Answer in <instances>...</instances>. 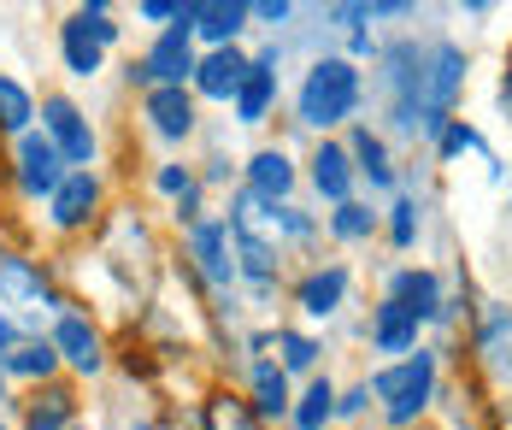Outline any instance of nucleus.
Segmentation results:
<instances>
[{
	"label": "nucleus",
	"instance_id": "f257e3e1",
	"mask_svg": "<svg viewBox=\"0 0 512 430\" xmlns=\"http://www.w3.org/2000/svg\"><path fill=\"white\" fill-rule=\"evenodd\" d=\"M295 107H301V124H312V130L342 124L359 107V71L348 59H318L307 71V83H301V101Z\"/></svg>",
	"mask_w": 512,
	"mask_h": 430
},
{
	"label": "nucleus",
	"instance_id": "f03ea898",
	"mask_svg": "<svg viewBox=\"0 0 512 430\" xmlns=\"http://www.w3.org/2000/svg\"><path fill=\"white\" fill-rule=\"evenodd\" d=\"M195 30L189 24H171V30H159V42L142 54V65H130V77L136 83H148V89H183V83H195Z\"/></svg>",
	"mask_w": 512,
	"mask_h": 430
},
{
	"label": "nucleus",
	"instance_id": "7ed1b4c3",
	"mask_svg": "<svg viewBox=\"0 0 512 430\" xmlns=\"http://www.w3.org/2000/svg\"><path fill=\"white\" fill-rule=\"evenodd\" d=\"M42 136L59 148V160L71 165V171H89V165H95V130H89V118L77 112V101L48 95V101H42Z\"/></svg>",
	"mask_w": 512,
	"mask_h": 430
},
{
	"label": "nucleus",
	"instance_id": "20e7f679",
	"mask_svg": "<svg viewBox=\"0 0 512 430\" xmlns=\"http://www.w3.org/2000/svg\"><path fill=\"white\" fill-rule=\"evenodd\" d=\"M430 377H436V360L430 354H412L407 366H389V372L371 377V395L389 401V419L395 425H407V419H418V407L430 395Z\"/></svg>",
	"mask_w": 512,
	"mask_h": 430
},
{
	"label": "nucleus",
	"instance_id": "39448f33",
	"mask_svg": "<svg viewBox=\"0 0 512 430\" xmlns=\"http://www.w3.org/2000/svg\"><path fill=\"white\" fill-rule=\"evenodd\" d=\"M460 83H465V54L460 48H436L430 65H424V83H418V124L424 130H442V118L454 107Z\"/></svg>",
	"mask_w": 512,
	"mask_h": 430
},
{
	"label": "nucleus",
	"instance_id": "423d86ee",
	"mask_svg": "<svg viewBox=\"0 0 512 430\" xmlns=\"http://www.w3.org/2000/svg\"><path fill=\"white\" fill-rule=\"evenodd\" d=\"M71 171H65V160H59V148H53L48 136H18V189L24 195H59V183H65Z\"/></svg>",
	"mask_w": 512,
	"mask_h": 430
},
{
	"label": "nucleus",
	"instance_id": "0eeeda50",
	"mask_svg": "<svg viewBox=\"0 0 512 430\" xmlns=\"http://www.w3.org/2000/svg\"><path fill=\"white\" fill-rule=\"evenodd\" d=\"M53 348H59V360L65 366H77L83 377H95L106 366V348H101V330L89 319H77V313H65V319L53 324V336H48Z\"/></svg>",
	"mask_w": 512,
	"mask_h": 430
},
{
	"label": "nucleus",
	"instance_id": "6e6552de",
	"mask_svg": "<svg viewBox=\"0 0 512 430\" xmlns=\"http://www.w3.org/2000/svg\"><path fill=\"white\" fill-rule=\"evenodd\" d=\"M248 65L254 59L242 54V48H212L195 65V95H206V101H236V89L248 83Z\"/></svg>",
	"mask_w": 512,
	"mask_h": 430
},
{
	"label": "nucleus",
	"instance_id": "1a4fd4ad",
	"mask_svg": "<svg viewBox=\"0 0 512 430\" xmlns=\"http://www.w3.org/2000/svg\"><path fill=\"white\" fill-rule=\"evenodd\" d=\"M189 242H195V260H201L206 283H230L236 277V260H230V242H236V224H224V218H201L195 230H189Z\"/></svg>",
	"mask_w": 512,
	"mask_h": 430
},
{
	"label": "nucleus",
	"instance_id": "9d476101",
	"mask_svg": "<svg viewBox=\"0 0 512 430\" xmlns=\"http://www.w3.org/2000/svg\"><path fill=\"white\" fill-rule=\"evenodd\" d=\"M142 112H148L154 136H165V142H183L195 130V95L189 89H148L142 95Z\"/></svg>",
	"mask_w": 512,
	"mask_h": 430
},
{
	"label": "nucleus",
	"instance_id": "9b49d317",
	"mask_svg": "<svg viewBox=\"0 0 512 430\" xmlns=\"http://www.w3.org/2000/svg\"><path fill=\"white\" fill-rule=\"evenodd\" d=\"M271 101H277V48H265V54L248 65V83L236 89V118H242V124H259V118L271 112Z\"/></svg>",
	"mask_w": 512,
	"mask_h": 430
},
{
	"label": "nucleus",
	"instance_id": "f8f14e48",
	"mask_svg": "<svg viewBox=\"0 0 512 430\" xmlns=\"http://www.w3.org/2000/svg\"><path fill=\"white\" fill-rule=\"evenodd\" d=\"M95 207H101L95 171H71V177L59 183V195H53V224H59V230H77V224H89Z\"/></svg>",
	"mask_w": 512,
	"mask_h": 430
},
{
	"label": "nucleus",
	"instance_id": "ddd939ff",
	"mask_svg": "<svg viewBox=\"0 0 512 430\" xmlns=\"http://www.w3.org/2000/svg\"><path fill=\"white\" fill-rule=\"evenodd\" d=\"M0 301L6 307H36L48 301V277L36 260H18V254H0Z\"/></svg>",
	"mask_w": 512,
	"mask_h": 430
},
{
	"label": "nucleus",
	"instance_id": "4468645a",
	"mask_svg": "<svg viewBox=\"0 0 512 430\" xmlns=\"http://www.w3.org/2000/svg\"><path fill=\"white\" fill-rule=\"evenodd\" d=\"M312 183H318V195H324V201L348 207V189H354V154H348V148H336V142H324V148L312 154Z\"/></svg>",
	"mask_w": 512,
	"mask_h": 430
},
{
	"label": "nucleus",
	"instance_id": "2eb2a0df",
	"mask_svg": "<svg viewBox=\"0 0 512 430\" xmlns=\"http://www.w3.org/2000/svg\"><path fill=\"white\" fill-rule=\"evenodd\" d=\"M248 18H254V6H242V0H201L195 30H201L206 42H218V48H236V30Z\"/></svg>",
	"mask_w": 512,
	"mask_h": 430
},
{
	"label": "nucleus",
	"instance_id": "dca6fc26",
	"mask_svg": "<svg viewBox=\"0 0 512 430\" xmlns=\"http://www.w3.org/2000/svg\"><path fill=\"white\" fill-rule=\"evenodd\" d=\"M248 189L265 195V201H283L289 189H295V165L283 148H259L254 160H248Z\"/></svg>",
	"mask_w": 512,
	"mask_h": 430
},
{
	"label": "nucleus",
	"instance_id": "f3484780",
	"mask_svg": "<svg viewBox=\"0 0 512 430\" xmlns=\"http://www.w3.org/2000/svg\"><path fill=\"white\" fill-rule=\"evenodd\" d=\"M371 342H377L383 354H407L412 342H418V319H412L401 301H383V307H377V324H371Z\"/></svg>",
	"mask_w": 512,
	"mask_h": 430
},
{
	"label": "nucleus",
	"instance_id": "a211bd4d",
	"mask_svg": "<svg viewBox=\"0 0 512 430\" xmlns=\"http://www.w3.org/2000/svg\"><path fill=\"white\" fill-rule=\"evenodd\" d=\"M342 295H348V271L342 266H324L301 283V307H307L312 319H330V313L342 307Z\"/></svg>",
	"mask_w": 512,
	"mask_h": 430
},
{
	"label": "nucleus",
	"instance_id": "6ab92c4d",
	"mask_svg": "<svg viewBox=\"0 0 512 430\" xmlns=\"http://www.w3.org/2000/svg\"><path fill=\"white\" fill-rule=\"evenodd\" d=\"M59 48H65V71H71V77H95V71H101V54H106V48L89 36V30H83V24H77V12L65 18V30H59Z\"/></svg>",
	"mask_w": 512,
	"mask_h": 430
},
{
	"label": "nucleus",
	"instance_id": "aec40b11",
	"mask_svg": "<svg viewBox=\"0 0 512 430\" xmlns=\"http://www.w3.org/2000/svg\"><path fill=\"white\" fill-rule=\"evenodd\" d=\"M283 413H289V377H283V366L259 360L254 366V419H283Z\"/></svg>",
	"mask_w": 512,
	"mask_h": 430
},
{
	"label": "nucleus",
	"instance_id": "412c9836",
	"mask_svg": "<svg viewBox=\"0 0 512 430\" xmlns=\"http://www.w3.org/2000/svg\"><path fill=\"white\" fill-rule=\"evenodd\" d=\"M30 118H36V101L18 77H0V130L6 136H30Z\"/></svg>",
	"mask_w": 512,
	"mask_h": 430
},
{
	"label": "nucleus",
	"instance_id": "4be33fe9",
	"mask_svg": "<svg viewBox=\"0 0 512 430\" xmlns=\"http://www.w3.org/2000/svg\"><path fill=\"white\" fill-rule=\"evenodd\" d=\"M71 413H77L71 389H48V395H36V401H30L24 430H71Z\"/></svg>",
	"mask_w": 512,
	"mask_h": 430
},
{
	"label": "nucleus",
	"instance_id": "5701e85b",
	"mask_svg": "<svg viewBox=\"0 0 512 430\" xmlns=\"http://www.w3.org/2000/svg\"><path fill=\"white\" fill-rule=\"evenodd\" d=\"M483 360H489V372L495 377H512V313H489L483 324Z\"/></svg>",
	"mask_w": 512,
	"mask_h": 430
},
{
	"label": "nucleus",
	"instance_id": "b1692460",
	"mask_svg": "<svg viewBox=\"0 0 512 430\" xmlns=\"http://www.w3.org/2000/svg\"><path fill=\"white\" fill-rule=\"evenodd\" d=\"M395 301L407 307L412 319L442 313V307H436V277H430V271H401V277H395Z\"/></svg>",
	"mask_w": 512,
	"mask_h": 430
},
{
	"label": "nucleus",
	"instance_id": "393cba45",
	"mask_svg": "<svg viewBox=\"0 0 512 430\" xmlns=\"http://www.w3.org/2000/svg\"><path fill=\"white\" fill-rule=\"evenodd\" d=\"M330 413H336V389L318 377L307 395H301V407H289V419H295V430H324L330 425Z\"/></svg>",
	"mask_w": 512,
	"mask_h": 430
},
{
	"label": "nucleus",
	"instance_id": "a878e982",
	"mask_svg": "<svg viewBox=\"0 0 512 430\" xmlns=\"http://www.w3.org/2000/svg\"><path fill=\"white\" fill-rule=\"evenodd\" d=\"M53 366H59V348L53 342H18V354L6 360L12 377H53Z\"/></svg>",
	"mask_w": 512,
	"mask_h": 430
},
{
	"label": "nucleus",
	"instance_id": "bb28decb",
	"mask_svg": "<svg viewBox=\"0 0 512 430\" xmlns=\"http://www.w3.org/2000/svg\"><path fill=\"white\" fill-rule=\"evenodd\" d=\"M236 254H242V271H248L259 289H265V283H271V271H277V254H271V242H259L254 230H236Z\"/></svg>",
	"mask_w": 512,
	"mask_h": 430
},
{
	"label": "nucleus",
	"instance_id": "cd10ccee",
	"mask_svg": "<svg viewBox=\"0 0 512 430\" xmlns=\"http://www.w3.org/2000/svg\"><path fill=\"white\" fill-rule=\"evenodd\" d=\"M348 154L359 160V171H365V177H371L377 189H389V183H395V171L383 165V142H377L371 130H359V136H354V148H348Z\"/></svg>",
	"mask_w": 512,
	"mask_h": 430
},
{
	"label": "nucleus",
	"instance_id": "c85d7f7f",
	"mask_svg": "<svg viewBox=\"0 0 512 430\" xmlns=\"http://www.w3.org/2000/svg\"><path fill=\"white\" fill-rule=\"evenodd\" d=\"M330 230H336L342 242H359V236H371V207H359V201H348V207H336V218H330Z\"/></svg>",
	"mask_w": 512,
	"mask_h": 430
},
{
	"label": "nucleus",
	"instance_id": "c756f323",
	"mask_svg": "<svg viewBox=\"0 0 512 430\" xmlns=\"http://www.w3.org/2000/svg\"><path fill=\"white\" fill-rule=\"evenodd\" d=\"M277 348H283V366L289 372H307L312 360H318V348H312L301 330H277Z\"/></svg>",
	"mask_w": 512,
	"mask_h": 430
},
{
	"label": "nucleus",
	"instance_id": "7c9ffc66",
	"mask_svg": "<svg viewBox=\"0 0 512 430\" xmlns=\"http://www.w3.org/2000/svg\"><path fill=\"white\" fill-rule=\"evenodd\" d=\"M77 24H83L101 48H112V42H118V24H112V12H106L101 0H95V6H77Z\"/></svg>",
	"mask_w": 512,
	"mask_h": 430
},
{
	"label": "nucleus",
	"instance_id": "2f4dec72",
	"mask_svg": "<svg viewBox=\"0 0 512 430\" xmlns=\"http://www.w3.org/2000/svg\"><path fill=\"white\" fill-rule=\"evenodd\" d=\"M418 207L412 201H395V218H389V236H395V248H412V236H418Z\"/></svg>",
	"mask_w": 512,
	"mask_h": 430
},
{
	"label": "nucleus",
	"instance_id": "473e14b6",
	"mask_svg": "<svg viewBox=\"0 0 512 430\" xmlns=\"http://www.w3.org/2000/svg\"><path fill=\"white\" fill-rule=\"evenodd\" d=\"M212 425L218 430H254V413H248L242 401H218V407H212Z\"/></svg>",
	"mask_w": 512,
	"mask_h": 430
},
{
	"label": "nucleus",
	"instance_id": "72a5a7b5",
	"mask_svg": "<svg viewBox=\"0 0 512 430\" xmlns=\"http://www.w3.org/2000/svg\"><path fill=\"white\" fill-rule=\"evenodd\" d=\"M159 195H189V189H195V171H189V165H159Z\"/></svg>",
	"mask_w": 512,
	"mask_h": 430
},
{
	"label": "nucleus",
	"instance_id": "f704fd0d",
	"mask_svg": "<svg viewBox=\"0 0 512 430\" xmlns=\"http://www.w3.org/2000/svg\"><path fill=\"white\" fill-rule=\"evenodd\" d=\"M465 148H477V136H471L465 124H448V136H442V154H465Z\"/></svg>",
	"mask_w": 512,
	"mask_h": 430
},
{
	"label": "nucleus",
	"instance_id": "c9c22d12",
	"mask_svg": "<svg viewBox=\"0 0 512 430\" xmlns=\"http://www.w3.org/2000/svg\"><path fill=\"white\" fill-rule=\"evenodd\" d=\"M12 354H18V324H12L6 313H0V366H6Z\"/></svg>",
	"mask_w": 512,
	"mask_h": 430
},
{
	"label": "nucleus",
	"instance_id": "e433bc0d",
	"mask_svg": "<svg viewBox=\"0 0 512 430\" xmlns=\"http://www.w3.org/2000/svg\"><path fill=\"white\" fill-rule=\"evenodd\" d=\"M254 18H265V24H283V18H289V0H259Z\"/></svg>",
	"mask_w": 512,
	"mask_h": 430
},
{
	"label": "nucleus",
	"instance_id": "4c0bfd02",
	"mask_svg": "<svg viewBox=\"0 0 512 430\" xmlns=\"http://www.w3.org/2000/svg\"><path fill=\"white\" fill-rule=\"evenodd\" d=\"M365 401H371V389H354V395H342V401H336V413H359Z\"/></svg>",
	"mask_w": 512,
	"mask_h": 430
},
{
	"label": "nucleus",
	"instance_id": "58836bf2",
	"mask_svg": "<svg viewBox=\"0 0 512 430\" xmlns=\"http://www.w3.org/2000/svg\"><path fill=\"white\" fill-rule=\"evenodd\" d=\"M501 101H507V112H512V77H507V89H501Z\"/></svg>",
	"mask_w": 512,
	"mask_h": 430
},
{
	"label": "nucleus",
	"instance_id": "ea45409f",
	"mask_svg": "<svg viewBox=\"0 0 512 430\" xmlns=\"http://www.w3.org/2000/svg\"><path fill=\"white\" fill-rule=\"evenodd\" d=\"M0 401H6V383H0Z\"/></svg>",
	"mask_w": 512,
	"mask_h": 430
},
{
	"label": "nucleus",
	"instance_id": "a19ab883",
	"mask_svg": "<svg viewBox=\"0 0 512 430\" xmlns=\"http://www.w3.org/2000/svg\"><path fill=\"white\" fill-rule=\"evenodd\" d=\"M136 430H154V425H136Z\"/></svg>",
	"mask_w": 512,
	"mask_h": 430
},
{
	"label": "nucleus",
	"instance_id": "79ce46f5",
	"mask_svg": "<svg viewBox=\"0 0 512 430\" xmlns=\"http://www.w3.org/2000/svg\"><path fill=\"white\" fill-rule=\"evenodd\" d=\"M71 430H89V425H71Z\"/></svg>",
	"mask_w": 512,
	"mask_h": 430
},
{
	"label": "nucleus",
	"instance_id": "37998d69",
	"mask_svg": "<svg viewBox=\"0 0 512 430\" xmlns=\"http://www.w3.org/2000/svg\"><path fill=\"white\" fill-rule=\"evenodd\" d=\"M0 430H6V425H0Z\"/></svg>",
	"mask_w": 512,
	"mask_h": 430
}]
</instances>
